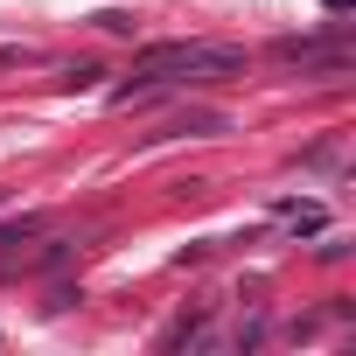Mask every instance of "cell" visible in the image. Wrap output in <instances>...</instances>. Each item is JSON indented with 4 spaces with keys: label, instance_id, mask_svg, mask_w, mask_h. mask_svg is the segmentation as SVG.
I'll return each instance as SVG.
<instances>
[{
    "label": "cell",
    "instance_id": "cell-1",
    "mask_svg": "<svg viewBox=\"0 0 356 356\" xmlns=\"http://www.w3.org/2000/svg\"><path fill=\"white\" fill-rule=\"evenodd\" d=\"M252 56L245 42H147L133 63H126V84L112 91V105H133V98H154L168 84H217V77H238Z\"/></svg>",
    "mask_w": 356,
    "mask_h": 356
},
{
    "label": "cell",
    "instance_id": "cell-2",
    "mask_svg": "<svg viewBox=\"0 0 356 356\" xmlns=\"http://www.w3.org/2000/svg\"><path fill=\"white\" fill-rule=\"evenodd\" d=\"M273 63H286V70H300V77H342V70L356 63V49H349L342 29H328V35H280V42H273Z\"/></svg>",
    "mask_w": 356,
    "mask_h": 356
},
{
    "label": "cell",
    "instance_id": "cell-3",
    "mask_svg": "<svg viewBox=\"0 0 356 356\" xmlns=\"http://www.w3.org/2000/svg\"><path fill=\"white\" fill-rule=\"evenodd\" d=\"M280 217H286L293 231H321V224H328V210H321V203H280Z\"/></svg>",
    "mask_w": 356,
    "mask_h": 356
},
{
    "label": "cell",
    "instance_id": "cell-4",
    "mask_svg": "<svg viewBox=\"0 0 356 356\" xmlns=\"http://www.w3.org/2000/svg\"><path fill=\"white\" fill-rule=\"evenodd\" d=\"M203 328H210L203 314H182V321H175V328L161 335V349H182V342H203Z\"/></svg>",
    "mask_w": 356,
    "mask_h": 356
},
{
    "label": "cell",
    "instance_id": "cell-5",
    "mask_svg": "<svg viewBox=\"0 0 356 356\" xmlns=\"http://www.w3.org/2000/svg\"><path fill=\"white\" fill-rule=\"evenodd\" d=\"M22 56H29V49H0V63H22Z\"/></svg>",
    "mask_w": 356,
    "mask_h": 356
}]
</instances>
